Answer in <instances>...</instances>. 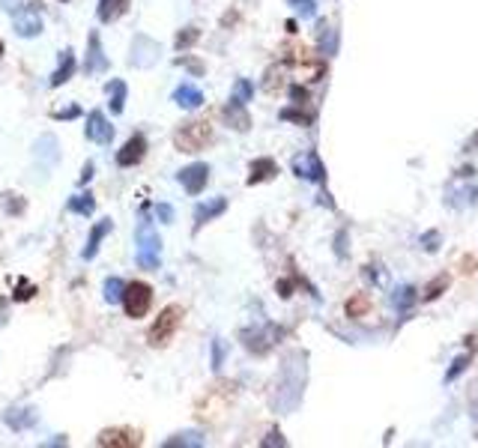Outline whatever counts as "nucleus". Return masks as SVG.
I'll return each instance as SVG.
<instances>
[{"mask_svg": "<svg viewBox=\"0 0 478 448\" xmlns=\"http://www.w3.org/2000/svg\"><path fill=\"white\" fill-rule=\"evenodd\" d=\"M275 173H278V165H275L272 158H255L251 161V177H248V185H257V182H266L272 180Z\"/></svg>", "mask_w": 478, "mask_h": 448, "instance_id": "obj_17", "label": "nucleus"}, {"mask_svg": "<svg viewBox=\"0 0 478 448\" xmlns=\"http://www.w3.org/2000/svg\"><path fill=\"white\" fill-rule=\"evenodd\" d=\"M200 39V30L197 27H183V33L177 36V51H185L188 45H195Z\"/></svg>", "mask_w": 478, "mask_h": 448, "instance_id": "obj_27", "label": "nucleus"}, {"mask_svg": "<svg viewBox=\"0 0 478 448\" xmlns=\"http://www.w3.org/2000/svg\"><path fill=\"white\" fill-rule=\"evenodd\" d=\"M144 153H147V138L137 132V135H132V138L123 144V149L117 153V165L120 168H132V165H137V161L144 158Z\"/></svg>", "mask_w": 478, "mask_h": 448, "instance_id": "obj_11", "label": "nucleus"}, {"mask_svg": "<svg viewBox=\"0 0 478 448\" xmlns=\"http://www.w3.org/2000/svg\"><path fill=\"white\" fill-rule=\"evenodd\" d=\"M102 448H129V445H137V437L132 430H123V428H111V430H102L96 440Z\"/></svg>", "mask_w": 478, "mask_h": 448, "instance_id": "obj_12", "label": "nucleus"}, {"mask_svg": "<svg viewBox=\"0 0 478 448\" xmlns=\"http://www.w3.org/2000/svg\"><path fill=\"white\" fill-rule=\"evenodd\" d=\"M6 418V425L9 428H16V430H24V428H30L36 416H33V409H9V413L4 416Z\"/></svg>", "mask_w": 478, "mask_h": 448, "instance_id": "obj_21", "label": "nucleus"}, {"mask_svg": "<svg viewBox=\"0 0 478 448\" xmlns=\"http://www.w3.org/2000/svg\"><path fill=\"white\" fill-rule=\"evenodd\" d=\"M221 359H224V347L216 341V344H212V371L221 368Z\"/></svg>", "mask_w": 478, "mask_h": 448, "instance_id": "obj_34", "label": "nucleus"}, {"mask_svg": "<svg viewBox=\"0 0 478 448\" xmlns=\"http://www.w3.org/2000/svg\"><path fill=\"white\" fill-rule=\"evenodd\" d=\"M368 296H364V293H359V296H353V299H350V302H347V314L350 317H362L364 314V311H368Z\"/></svg>", "mask_w": 478, "mask_h": 448, "instance_id": "obj_25", "label": "nucleus"}, {"mask_svg": "<svg viewBox=\"0 0 478 448\" xmlns=\"http://www.w3.org/2000/svg\"><path fill=\"white\" fill-rule=\"evenodd\" d=\"M123 293H125V281L111 275V278L105 281V299H108L111 305H114V302H123Z\"/></svg>", "mask_w": 478, "mask_h": 448, "instance_id": "obj_24", "label": "nucleus"}, {"mask_svg": "<svg viewBox=\"0 0 478 448\" xmlns=\"http://www.w3.org/2000/svg\"><path fill=\"white\" fill-rule=\"evenodd\" d=\"M63 4H66V0H63Z\"/></svg>", "mask_w": 478, "mask_h": 448, "instance_id": "obj_40", "label": "nucleus"}, {"mask_svg": "<svg viewBox=\"0 0 478 448\" xmlns=\"http://www.w3.org/2000/svg\"><path fill=\"white\" fill-rule=\"evenodd\" d=\"M108 105H111V114H123L125 111V96H129V90H125V81H108Z\"/></svg>", "mask_w": 478, "mask_h": 448, "instance_id": "obj_18", "label": "nucleus"}, {"mask_svg": "<svg viewBox=\"0 0 478 448\" xmlns=\"http://www.w3.org/2000/svg\"><path fill=\"white\" fill-rule=\"evenodd\" d=\"M424 242H427V245H424L427 251H434V248H436V245H434V242H436V233H427V236H424Z\"/></svg>", "mask_w": 478, "mask_h": 448, "instance_id": "obj_38", "label": "nucleus"}, {"mask_svg": "<svg viewBox=\"0 0 478 448\" xmlns=\"http://www.w3.org/2000/svg\"><path fill=\"white\" fill-rule=\"evenodd\" d=\"M173 102L185 111H195V108L204 105V93H200L195 84H180L177 90H173Z\"/></svg>", "mask_w": 478, "mask_h": 448, "instance_id": "obj_14", "label": "nucleus"}, {"mask_svg": "<svg viewBox=\"0 0 478 448\" xmlns=\"http://www.w3.org/2000/svg\"><path fill=\"white\" fill-rule=\"evenodd\" d=\"M221 117L231 123V126L236 129V132H245L248 126H251V120H248V114H245V105H236V102H231V105H224V111H221Z\"/></svg>", "mask_w": 478, "mask_h": 448, "instance_id": "obj_19", "label": "nucleus"}, {"mask_svg": "<svg viewBox=\"0 0 478 448\" xmlns=\"http://www.w3.org/2000/svg\"><path fill=\"white\" fill-rule=\"evenodd\" d=\"M135 239H137V251H135L137 266L147 269V272H149V269H159V266H161V239H159V233H156L153 224H149V221L137 224Z\"/></svg>", "mask_w": 478, "mask_h": 448, "instance_id": "obj_1", "label": "nucleus"}, {"mask_svg": "<svg viewBox=\"0 0 478 448\" xmlns=\"http://www.w3.org/2000/svg\"><path fill=\"white\" fill-rule=\"evenodd\" d=\"M12 27H16L18 36H39L42 33V18L36 12V4H18L12 6Z\"/></svg>", "mask_w": 478, "mask_h": 448, "instance_id": "obj_5", "label": "nucleus"}, {"mask_svg": "<svg viewBox=\"0 0 478 448\" xmlns=\"http://www.w3.org/2000/svg\"><path fill=\"white\" fill-rule=\"evenodd\" d=\"M293 170L299 173V177H305V180H311V182H323L326 180V168H323V161H320V156L314 153H305V156H299L296 161H293Z\"/></svg>", "mask_w": 478, "mask_h": 448, "instance_id": "obj_9", "label": "nucleus"}, {"mask_svg": "<svg viewBox=\"0 0 478 448\" xmlns=\"http://www.w3.org/2000/svg\"><path fill=\"white\" fill-rule=\"evenodd\" d=\"M251 96H255V87H251V81L239 78V81L233 84V96H231V102H236V105H248V102H251Z\"/></svg>", "mask_w": 478, "mask_h": 448, "instance_id": "obj_23", "label": "nucleus"}, {"mask_svg": "<svg viewBox=\"0 0 478 448\" xmlns=\"http://www.w3.org/2000/svg\"><path fill=\"white\" fill-rule=\"evenodd\" d=\"M165 445L168 448H173V445H204V437H200V433H177V437H171Z\"/></svg>", "mask_w": 478, "mask_h": 448, "instance_id": "obj_26", "label": "nucleus"}, {"mask_svg": "<svg viewBox=\"0 0 478 448\" xmlns=\"http://www.w3.org/2000/svg\"><path fill=\"white\" fill-rule=\"evenodd\" d=\"M443 287H446V275H439L436 281H431V284H427L424 299H436V296H439V290H443Z\"/></svg>", "mask_w": 478, "mask_h": 448, "instance_id": "obj_32", "label": "nucleus"}, {"mask_svg": "<svg viewBox=\"0 0 478 448\" xmlns=\"http://www.w3.org/2000/svg\"><path fill=\"white\" fill-rule=\"evenodd\" d=\"M290 96L296 99V102H299V105H302V102H305V99H308V93H305V90H302V87H293V90H290Z\"/></svg>", "mask_w": 478, "mask_h": 448, "instance_id": "obj_37", "label": "nucleus"}, {"mask_svg": "<svg viewBox=\"0 0 478 448\" xmlns=\"http://www.w3.org/2000/svg\"><path fill=\"white\" fill-rule=\"evenodd\" d=\"M224 209H228V197H216V201H209V204H197V209H195V230L204 228V224L212 221L216 216H221Z\"/></svg>", "mask_w": 478, "mask_h": 448, "instance_id": "obj_13", "label": "nucleus"}, {"mask_svg": "<svg viewBox=\"0 0 478 448\" xmlns=\"http://www.w3.org/2000/svg\"><path fill=\"white\" fill-rule=\"evenodd\" d=\"M290 4H293V9L299 12L302 18H314V15H317V6H314V0H290Z\"/></svg>", "mask_w": 478, "mask_h": 448, "instance_id": "obj_29", "label": "nucleus"}, {"mask_svg": "<svg viewBox=\"0 0 478 448\" xmlns=\"http://www.w3.org/2000/svg\"><path fill=\"white\" fill-rule=\"evenodd\" d=\"M177 180L180 185L188 192V194H200L207 189V182H209V165H204V161H195V165H188L177 173Z\"/></svg>", "mask_w": 478, "mask_h": 448, "instance_id": "obj_6", "label": "nucleus"}, {"mask_svg": "<svg viewBox=\"0 0 478 448\" xmlns=\"http://www.w3.org/2000/svg\"><path fill=\"white\" fill-rule=\"evenodd\" d=\"M125 9H129V0H99L96 15H99L102 24H111V21H117L120 15H125Z\"/></svg>", "mask_w": 478, "mask_h": 448, "instance_id": "obj_15", "label": "nucleus"}, {"mask_svg": "<svg viewBox=\"0 0 478 448\" xmlns=\"http://www.w3.org/2000/svg\"><path fill=\"white\" fill-rule=\"evenodd\" d=\"M149 305H153V290H149L144 281H129V284H125V293H123L125 317L141 320L149 311Z\"/></svg>", "mask_w": 478, "mask_h": 448, "instance_id": "obj_4", "label": "nucleus"}, {"mask_svg": "<svg viewBox=\"0 0 478 448\" xmlns=\"http://www.w3.org/2000/svg\"><path fill=\"white\" fill-rule=\"evenodd\" d=\"M93 170H96V165H93V161H87V165H84V170H81V185H87V182H90L93 180Z\"/></svg>", "mask_w": 478, "mask_h": 448, "instance_id": "obj_36", "label": "nucleus"}, {"mask_svg": "<svg viewBox=\"0 0 478 448\" xmlns=\"http://www.w3.org/2000/svg\"><path fill=\"white\" fill-rule=\"evenodd\" d=\"M81 114V105H72L66 111H54V120H72V117H78Z\"/></svg>", "mask_w": 478, "mask_h": 448, "instance_id": "obj_33", "label": "nucleus"}, {"mask_svg": "<svg viewBox=\"0 0 478 448\" xmlns=\"http://www.w3.org/2000/svg\"><path fill=\"white\" fill-rule=\"evenodd\" d=\"M392 302H395L398 308H410L412 302H416V290H412V287H400V290H395Z\"/></svg>", "mask_w": 478, "mask_h": 448, "instance_id": "obj_28", "label": "nucleus"}, {"mask_svg": "<svg viewBox=\"0 0 478 448\" xmlns=\"http://www.w3.org/2000/svg\"><path fill=\"white\" fill-rule=\"evenodd\" d=\"M108 69V57L102 51V42H99V33L93 30L87 36V63H84V72L87 75H99Z\"/></svg>", "mask_w": 478, "mask_h": 448, "instance_id": "obj_10", "label": "nucleus"}, {"mask_svg": "<svg viewBox=\"0 0 478 448\" xmlns=\"http://www.w3.org/2000/svg\"><path fill=\"white\" fill-rule=\"evenodd\" d=\"M212 141V126L207 120H192L183 123V126L173 132V144H177L180 153H197Z\"/></svg>", "mask_w": 478, "mask_h": 448, "instance_id": "obj_2", "label": "nucleus"}, {"mask_svg": "<svg viewBox=\"0 0 478 448\" xmlns=\"http://www.w3.org/2000/svg\"><path fill=\"white\" fill-rule=\"evenodd\" d=\"M87 138L99 147H108L114 141V126H111L108 117H102V111H90V117H87Z\"/></svg>", "mask_w": 478, "mask_h": 448, "instance_id": "obj_8", "label": "nucleus"}, {"mask_svg": "<svg viewBox=\"0 0 478 448\" xmlns=\"http://www.w3.org/2000/svg\"><path fill=\"white\" fill-rule=\"evenodd\" d=\"M33 296H36V287H33V284L18 281V290H16V299H18V302H27V299H33Z\"/></svg>", "mask_w": 478, "mask_h": 448, "instance_id": "obj_31", "label": "nucleus"}, {"mask_svg": "<svg viewBox=\"0 0 478 448\" xmlns=\"http://www.w3.org/2000/svg\"><path fill=\"white\" fill-rule=\"evenodd\" d=\"M156 216L165 221V224H171V221H173V209H171L168 204H159V206H156Z\"/></svg>", "mask_w": 478, "mask_h": 448, "instance_id": "obj_35", "label": "nucleus"}, {"mask_svg": "<svg viewBox=\"0 0 478 448\" xmlns=\"http://www.w3.org/2000/svg\"><path fill=\"white\" fill-rule=\"evenodd\" d=\"M69 209H72V213H78V216H93V209H96V197H93L90 192L75 194L72 201H69Z\"/></svg>", "mask_w": 478, "mask_h": 448, "instance_id": "obj_22", "label": "nucleus"}, {"mask_svg": "<svg viewBox=\"0 0 478 448\" xmlns=\"http://www.w3.org/2000/svg\"><path fill=\"white\" fill-rule=\"evenodd\" d=\"M467 365H470V359H467V356H460V359H455V365H451V371L446 373V380H448V382H451V380H458V377H460V373H463V371H467Z\"/></svg>", "mask_w": 478, "mask_h": 448, "instance_id": "obj_30", "label": "nucleus"}, {"mask_svg": "<svg viewBox=\"0 0 478 448\" xmlns=\"http://www.w3.org/2000/svg\"><path fill=\"white\" fill-rule=\"evenodd\" d=\"M75 75V51L72 48H66V51L60 54V66L51 72V87H63L69 78Z\"/></svg>", "mask_w": 478, "mask_h": 448, "instance_id": "obj_16", "label": "nucleus"}, {"mask_svg": "<svg viewBox=\"0 0 478 448\" xmlns=\"http://www.w3.org/2000/svg\"><path fill=\"white\" fill-rule=\"evenodd\" d=\"M132 66L137 69H147V66H153L156 60H159V42L153 39H147L144 33H137L135 36V42H132Z\"/></svg>", "mask_w": 478, "mask_h": 448, "instance_id": "obj_7", "label": "nucleus"}, {"mask_svg": "<svg viewBox=\"0 0 478 448\" xmlns=\"http://www.w3.org/2000/svg\"><path fill=\"white\" fill-rule=\"evenodd\" d=\"M111 230V221L105 218L102 224H96V228L90 230V239H87V248H84V260H93L96 257V251H99V242L105 239V233Z\"/></svg>", "mask_w": 478, "mask_h": 448, "instance_id": "obj_20", "label": "nucleus"}, {"mask_svg": "<svg viewBox=\"0 0 478 448\" xmlns=\"http://www.w3.org/2000/svg\"><path fill=\"white\" fill-rule=\"evenodd\" d=\"M0 54H4V42H0Z\"/></svg>", "mask_w": 478, "mask_h": 448, "instance_id": "obj_39", "label": "nucleus"}, {"mask_svg": "<svg viewBox=\"0 0 478 448\" xmlns=\"http://www.w3.org/2000/svg\"><path fill=\"white\" fill-rule=\"evenodd\" d=\"M180 320H183V308H180V305H168V308L156 317L153 326H149L147 341L153 344V347H165V344L173 338V332L180 329Z\"/></svg>", "mask_w": 478, "mask_h": 448, "instance_id": "obj_3", "label": "nucleus"}]
</instances>
